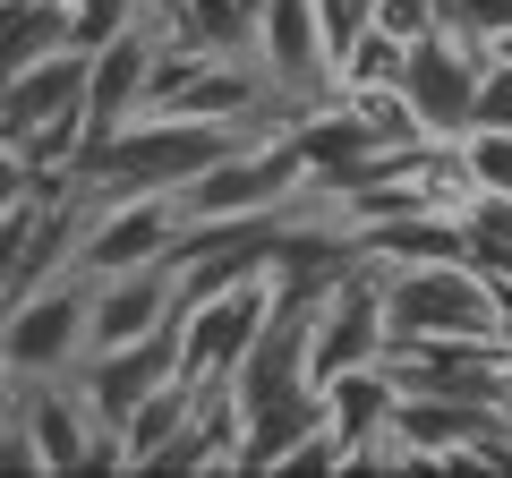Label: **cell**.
Listing matches in <instances>:
<instances>
[{"label":"cell","mask_w":512,"mask_h":478,"mask_svg":"<svg viewBox=\"0 0 512 478\" xmlns=\"http://www.w3.org/2000/svg\"><path fill=\"white\" fill-rule=\"evenodd\" d=\"M94 282V308H86V350H111V342H146L180 316V274L171 257L154 265H120V274H86Z\"/></svg>","instance_id":"ba28073f"},{"label":"cell","mask_w":512,"mask_h":478,"mask_svg":"<svg viewBox=\"0 0 512 478\" xmlns=\"http://www.w3.org/2000/svg\"><path fill=\"white\" fill-rule=\"evenodd\" d=\"M453 163L461 180H470V197H512V129H461L453 137Z\"/></svg>","instance_id":"5bb4252c"},{"label":"cell","mask_w":512,"mask_h":478,"mask_svg":"<svg viewBox=\"0 0 512 478\" xmlns=\"http://www.w3.org/2000/svg\"><path fill=\"white\" fill-rule=\"evenodd\" d=\"M316 26H325V52H342L359 26H376V0H316Z\"/></svg>","instance_id":"44dd1931"},{"label":"cell","mask_w":512,"mask_h":478,"mask_svg":"<svg viewBox=\"0 0 512 478\" xmlns=\"http://www.w3.org/2000/svg\"><path fill=\"white\" fill-rule=\"evenodd\" d=\"M146 18V0H69V43L77 52H94V43H111L120 26Z\"/></svg>","instance_id":"e0dca14e"},{"label":"cell","mask_w":512,"mask_h":478,"mask_svg":"<svg viewBox=\"0 0 512 478\" xmlns=\"http://www.w3.org/2000/svg\"><path fill=\"white\" fill-rule=\"evenodd\" d=\"M69 43V0H0V77Z\"/></svg>","instance_id":"4fadbf2b"},{"label":"cell","mask_w":512,"mask_h":478,"mask_svg":"<svg viewBox=\"0 0 512 478\" xmlns=\"http://www.w3.org/2000/svg\"><path fill=\"white\" fill-rule=\"evenodd\" d=\"M444 26H461L470 43L512 35V0H444Z\"/></svg>","instance_id":"ffe728a7"},{"label":"cell","mask_w":512,"mask_h":478,"mask_svg":"<svg viewBox=\"0 0 512 478\" xmlns=\"http://www.w3.org/2000/svg\"><path fill=\"white\" fill-rule=\"evenodd\" d=\"M9 410H18V376L0 368V419H9Z\"/></svg>","instance_id":"603a6c76"},{"label":"cell","mask_w":512,"mask_h":478,"mask_svg":"<svg viewBox=\"0 0 512 478\" xmlns=\"http://www.w3.org/2000/svg\"><path fill=\"white\" fill-rule=\"evenodd\" d=\"M419 333H495V291L470 257L384 265V342H419Z\"/></svg>","instance_id":"7a4b0ae2"},{"label":"cell","mask_w":512,"mask_h":478,"mask_svg":"<svg viewBox=\"0 0 512 478\" xmlns=\"http://www.w3.org/2000/svg\"><path fill=\"white\" fill-rule=\"evenodd\" d=\"M248 60L274 86V103H291V111H308L316 94H333V52H325V26H316V0H256Z\"/></svg>","instance_id":"5b68a950"},{"label":"cell","mask_w":512,"mask_h":478,"mask_svg":"<svg viewBox=\"0 0 512 478\" xmlns=\"http://www.w3.org/2000/svg\"><path fill=\"white\" fill-rule=\"evenodd\" d=\"M18 419L35 436L43 470H94V461L111 470V436H103V419L86 410V393L69 376H18Z\"/></svg>","instance_id":"52a82bcc"},{"label":"cell","mask_w":512,"mask_h":478,"mask_svg":"<svg viewBox=\"0 0 512 478\" xmlns=\"http://www.w3.org/2000/svg\"><path fill=\"white\" fill-rule=\"evenodd\" d=\"M376 26L393 43H419V35H436V26H444V0H376Z\"/></svg>","instance_id":"d6986e66"},{"label":"cell","mask_w":512,"mask_h":478,"mask_svg":"<svg viewBox=\"0 0 512 478\" xmlns=\"http://www.w3.org/2000/svg\"><path fill=\"white\" fill-rule=\"evenodd\" d=\"M316 427H325V393H316V376H299V385H282V393H265V402L239 410V453H231V470H282Z\"/></svg>","instance_id":"8fae6325"},{"label":"cell","mask_w":512,"mask_h":478,"mask_svg":"<svg viewBox=\"0 0 512 478\" xmlns=\"http://www.w3.org/2000/svg\"><path fill=\"white\" fill-rule=\"evenodd\" d=\"M487 52H504V60H512V35H495V43H487Z\"/></svg>","instance_id":"d4e9b609"},{"label":"cell","mask_w":512,"mask_h":478,"mask_svg":"<svg viewBox=\"0 0 512 478\" xmlns=\"http://www.w3.org/2000/svg\"><path fill=\"white\" fill-rule=\"evenodd\" d=\"M333 94L350 103V120H359L384 154H393V146H427L419 120H410V103H402V86H333Z\"/></svg>","instance_id":"9a60e30c"},{"label":"cell","mask_w":512,"mask_h":478,"mask_svg":"<svg viewBox=\"0 0 512 478\" xmlns=\"http://www.w3.org/2000/svg\"><path fill=\"white\" fill-rule=\"evenodd\" d=\"M154 43H163V26L154 18H137V26H120L111 43H94L86 52V129L94 137H111L120 120H137V103H146V69H154Z\"/></svg>","instance_id":"9c48e42d"},{"label":"cell","mask_w":512,"mask_h":478,"mask_svg":"<svg viewBox=\"0 0 512 478\" xmlns=\"http://www.w3.org/2000/svg\"><path fill=\"white\" fill-rule=\"evenodd\" d=\"M393 77H402V43L384 35V26H359L333 52V86H393Z\"/></svg>","instance_id":"2e32d148"},{"label":"cell","mask_w":512,"mask_h":478,"mask_svg":"<svg viewBox=\"0 0 512 478\" xmlns=\"http://www.w3.org/2000/svg\"><path fill=\"white\" fill-rule=\"evenodd\" d=\"M180 239V214L171 197H86V222H77V274H120V265H154L171 257Z\"/></svg>","instance_id":"8992f818"},{"label":"cell","mask_w":512,"mask_h":478,"mask_svg":"<svg viewBox=\"0 0 512 478\" xmlns=\"http://www.w3.org/2000/svg\"><path fill=\"white\" fill-rule=\"evenodd\" d=\"M265 308H274V274L222 282V291H205V299H180L171 333H180V376L188 385H231V368H239V350L256 342Z\"/></svg>","instance_id":"277c9868"},{"label":"cell","mask_w":512,"mask_h":478,"mask_svg":"<svg viewBox=\"0 0 512 478\" xmlns=\"http://www.w3.org/2000/svg\"><path fill=\"white\" fill-rule=\"evenodd\" d=\"M77 103H86V52H77V43L9 69L0 77V146H18L26 129H43V120H60V111H77Z\"/></svg>","instance_id":"30bf717a"},{"label":"cell","mask_w":512,"mask_h":478,"mask_svg":"<svg viewBox=\"0 0 512 478\" xmlns=\"http://www.w3.org/2000/svg\"><path fill=\"white\" fill-rule=\"evenodd\" d=\"M163 35H171V43H197V52H222V60H248V43H256V0H171Z\"/></svg>","instance_id":"7c38bea8"},{"label":"cell","mask_w":512,"mask_h":478,"mask_svg":"<svg viewBox=\"0 0 512 478\" xmlns=\"http://www.w3.org/2000/svg\"><path fill=\"white\" fill-rule=\"evenodd\" d=\"M146 18H154V26H163V18H171V0H146Z\"/></svg>","instance_id":"cb8c5ba5"},{"label":"cell","mask_w":512,"mask_h":478,"mask_svg":"<svg viewBox=\"0 0 512 478\" xmlns=\"http://www.w3.org/2000/svg\"><path fill=\"white\" fill-rule=\"evenodd\" d=\"M26 197H35V163L18 146H0V214H18Z\"/></svg>","instance_id":"7402d4cb"},{"label":"cell","mask_w":512,"mask_h":478,"mask_svg":"<svg viewBox=\"0 0 512 478\" xmlns=\"http://www.w3.org/2000/svg\"><path fill=\"white\" fill-rule=\"evenodd\" d=\"M478 69H487V43H470L461 26H436V35L402 43V103L410 120H419L427 146H453L461 129H470V111H478Z\"/></svg>","instance_id":"3957f363"},{"label":"cell","mask_w":512,"mask_h":478,"mask_svg":"<svg viewBox=\"0 0 512 478\" xmlns=\"http://www.w3.org/2000/svg\"><path fill=\"white\" fill-rule=\"evenodd\" d=\"M86 308H94V282L77 265H60L35 291H18L0 308V368L9 376H77V359H86Z\"/></svg>","instance_id":"6da1fadb"},{"label":"cell","mask_w":512,"mask_h":478,"mask_svg":"<svg viewBox=\"0 0 512 478\" xmlns=\"http://www.w3.org/2000/svg\"><path fill=\"white\" fill-rule=\"evenodd\" d=\"M26 239H35V197L18 205V214H0V308L18 291H35V274H26Z\"/></svg>","instance_id":"ac0fdd59"}]
</instances>
